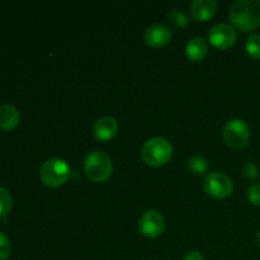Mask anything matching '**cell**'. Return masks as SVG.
Segmentation results:
<instances>
[{
	"label": "cell",
	"instance_id": "cell-3",
	"mask_svg": "<svg viewBox=\"0 0 260 260\" xmlns=\"http://www.w3.org/2000/svg\"><path fill=\"white\" fill-rule=\"evenodd\" d=\"M113 164L106 152L91 151L84 161V172L94 183H103L112 175Z\"/></svg>",
	"mask_w": 260,
	"mask_h": 260
},
{
	"label": "cell",
	"instance_id": "cell-2",
	"mask_svg": "<svg viewBox=\"0 0 260 260\" xmlns=\"http://www.w3.org/2000/svg\"><path fill=\"white\" fill-rule=\"evenodd\" d=\"M173 156V147L164 137L147 140L141 149V157L149 167L159 168L168 164Z\"/></svg>",
	"mask_w": 260,
	"mask_h": 260
},
{
	"label": "cell",
	"instance_id": "cell-14",
	"mask_svg": "<svg viewBox=\"0 0 260 260\" xmlns=\"http://www.w3.org/2000/svg\"><path fill=\"white\" fill-rule=\"evenodd\" d=\"M188 170L194 175H202L208 170V162L200 155H193L188 160Z\"/></svg>",
	"mask_w": 260,
	"mask_h": 260
},
{
	"label": "cell",
	"instance_id": "cell-12",
	"mask_svg": "<svg viewBox=\"0 0 260 260\" xmlns=\"http://www.w3.org/2000/svg\"><path fill=\"white\" fill-rule=\"evenodd\" d=\"M20 116L18 109L10 104L0 106V129L12 131L19 124Z\"/></svg>",
	"mask_w": 260,
	"mask_h": 260
},
{
	"label": "cell",
	"instance_id": "cell-4",
	"mask_svg": "<svg viewBox=\"0 0 260 260\" xmlns=\"http://www.w3.org/2000/svg\"><path fill=\"white\" fill-rule=\"evenodd\" d=\"M70 173L68 162L61 159H50L41 167L40 177L46 187L58 188L68 182Z\"/></svg>",
	"mask_w": 260,
	"mask_h": 260
},
{
	"label": "cell",
	"instance_id": "cell-8",
	"mask_svg": "<svg viewBox=\"0 0 260 260\" xmlns=\"http://www.w3.org/2000/svg\"><path fill=\"white\" fill-rule=\"evenodd\" d=\"M139 230L149 239H155L161 235L164 231V218L161 213L155 210L146 211L139 221Z\"/></svg>",
	"mask_w": 260,
	"mask_h": 260
},
{
	"label": "cell",
	"instance_id": "cell-1",
	"mask_svg": "<svg viewBox=\"0 0 260 260\" xmlns=\"http://www.w3.org/2000/svg\"><path fill=\"white\" fill-rule=\"evenodd\" d=\"M229 18L235 28L251 32L260 27V0H238L229 10Z\"/></svg>",
	"mask_w": 260,
	"mask_h": 260
},
{
	"label": "cell",
	"instance_id": "cell-18",
	"mask_svg": "<svg viewBox=\"0 0 260 260\" xmlns=\"http://www.w3.org/2000/svg\"><path fill=\"white\" fill-rule=\"evenodd\" d=\"M10 251H12V248H10L9 239L5 234L0 233V260H7L9 258Z\"/></svg>",
	"mask_w": 260,
	"mask_h": 260
},
{
	"label": "cell",
	"instance_id": "cell-15",
	"mask_svg": "<svg viewBox=\"0 0 260 260\" xmlns=\"http://www.w3.org/2000/svg\"><path fill=\"white\" fill-rule=\"evenodd\" d=\"M167 19L173 27L175 28H185L188 24H189V18L185 15L184 12L182 10H172V12L168 13Z\"/></svg>",
	"mask_w": 260,
	"mask_h": 260
},
{
	"label": "cell",
	"instance_id": "cell-20",
	"mask_svg": "<svg viewBox=\"0 0 260 260\" xmlns=\"http://www.w3.org/2000/svg\"><path fill=\"white\" fill-rule=\"evenodd\" d=\"M249 201L256 207H260V184L250 185L248 190Z\"/></svg>",
	"mask_w": 260,
	"mask_h": 260
},
{
	"label": "cell",
	"instance_id": "cell-7",
	"mask_svg": "<svg viewBox=\"0 0 260 260\" xmlns=\"http://www.w3.org/2000/svg\"><path fill=\"white\" fill-rule=\"evenodd\" d=\"M208 40H210L211 45L215 46L218 50H228L235 45L236 40H238V33L233 25L221 23V24H216L215 27L211 28L210 33H208Z\"/></svg>",
	"mask_w": 260,
	"mask_h": 260
},
{
	"label": "cell",
	"instance_id": "cell-17",
	"mask_svg": "<svg viewBox=\"0 0 260 260\" xmlns=\"http://www.w3.org/2000/svg\"><path fill=\"white\" fill-rule=\"evenodd\" d=\"M245 48L250 57L260 58V35H251L246 40Z\"/></svg>",
	"mask_w": 260,
	"mask_h": 260
},
{
	"label": "cell",
	"instance_id": "cell-11",
	"mask_svg": "<svg viewBox=\"0 0 260 260\" xmlns=\"http://www.w3.org/2000/svg\"><path fill=\"white\" fill-rule=\"evenodd\" d=\"M217 3L215 0H194L190 3V17L196 22H207L215 15Z\"/></svg>",
	"mask_w": 260,
	"mask_h": 260
},
{
	"label": "cell",
	"instance_id": "cell-22",
	"mask_svg": "<svg viewBox=\"0 0 260 260\" xmlns=\"http://www.w3.org/2000/svg\"><path fill=\"white\" fill-rule=\"evenodd\" d=\"M255 241H256V245H258L259 248H260V230L258 231V234H256V236H255Z\"/></svg>",
	"mask_w": 260,
	"mask_h": 260
},
{
	"label": "cell",
	"instance_id": "cell-9",
	"mask_svg": "<svg viewBox=\"0 0 260 260\" xmlns=\"http://www.w3.org/2000/svg\"><path fill=\"white\" fill-rule=\"evenodd\" d=\"M172 30L165 24H152L145 32V42L149 47L161 48L172 41Z\"/></svg>",
	"mask_w": 260,
	"mask_h": 260
},
{
	"label": "cell",
	"instance_id": "cell-6",
	"mask_svg": "<svg viewBox=\"0 0 260 260\" xmlns=\"http://www.w3.org/2000/svg\"><path fill=\"white\" fill-rule=\"evenodd\" d=\"M203 189L206 194L215 200H225L233 193L234 184L226 174L221 172H213L205 178Z\"/></svg>",
	"mask_w": 260,
	"mask_h": 260
},
{
	"label": "cell",
	"instance_id": "cell-16",
	"mask_svg": "<svg viewBox=\"0 0 260 260\" xmlns=\"http://www.w3.org/2000/svg\"><path fill=\"white\" fill-rule=\"evenodd\" d=\"M13 206V198L7 188L0 187V217H5L10 212Z\"/></svg>",
	"mask_w": 260,
	"mask_h": 260
},
{
	"label": "cell",
	"instance_id": "cell-5",
	"mask_svg": "<svg viewBox=\"0 0 260 260\" xmlns=\"http://www.w3.org/2000/svg\"><path fill=\"white\" fill-rule=\"evenodd\" d=\"M222 137L230 149L240 150L249 142L250 129L243 119H231L223 127Z\"/></svg>",
	"mask_w": 260,
	"mask_h": 260
},
{
	"label": "cell",
	"instance_id": "cell-10",
	"mask_svg": "<svg viewBox=\"0 0 260 260\" xmlns=\"http://www.w3.org/2000/svg\"><path fill=\"white\" fill-rule=\"evenodd\" d=\"M117 131H118V122L111 116H104L96 119L93 127L94 137L102 142L111 141L112 139H114Z\"/></svg>",
	"mask_w": 260,
	"mask_h": 260
},
{
	"label": "cell",
	"instance_id": "cell-21",
	"mask_svg": "<svg viewBox=\"0 0 260 260\" xmlns=\"http://www.w3.org/2000/svg\"><path fill=\"white\" fill-rule=\"evenodd\" d=\"M183 260H205V258H203V255L200 251H189Z\"/></svg>",
	"mask_w": 260,
	"mask_h": 260
},
{
	"label": "cell",
	"instance_id": "cell-19",
	"mask_svg": "<svg viewBox=\"0 0 260 260\" xmlns=\"http://www.w3.org/2000/svg\"><path fill=\"white\" fill-rule=\"evenodd\" d=\"M243 175L245 177V179L254 182L259 178V169L255 164L253 162H248L245 167L243 168Z\"/></svg>",
	"mask_w": 260,
	"mask_h": 260
},
{
	"label": "cell",
	"instance_id": "cell-13",
	"mask_svg": "<svg viewBox=\"0 0 260 260\" xmlns=\"http://www.w3.org/2000/svg\"><path fill=\"white\" fill-rule=\"evenodd\" d=\"M207 52L208 47L202 37H194L189 40V42L187 43V47H185L187 57L193 62H201V61L205 60Z\"/></svg>",
	"mask_w": 260,
	"mask_h": 260
}]
</instances>
